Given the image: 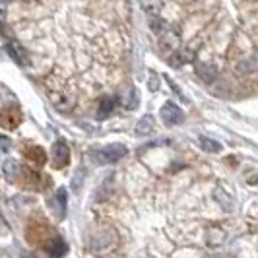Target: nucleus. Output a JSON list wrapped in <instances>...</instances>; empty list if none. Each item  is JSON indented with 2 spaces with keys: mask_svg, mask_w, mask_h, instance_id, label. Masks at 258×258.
<instances>
[{
  "mask_svg": "<svg viewBox=\"0 0 258 258\" xmlns=\"http://www.w3.org/2000/svg\"><path fill=\"white\" fill-rule=\"evenodd\" d=\"M126 154H128L126 146H122V144H109V146H103V148L95 150L91 154V159L97 165H109V163H116L118 159H122Z\"/></svg>",
  "mask_w": 258,
  "mask_h": 258,
  "instance_id": "nucleus-1",
  "label": "nucleus"
},
{
  "mask_svg": "<svg viewBox=\"0 0 258 258\" xmlns=\"http://www.w3.org/2000/svg\"><path fill=\"white\" fill-rule=\"evenodd\" d=\"M159 116H161L165 126H177L184 120V113L181 111V107L177 103H173V101H167L159 109Z\"/></svg>",
  "mask_w": 258,
  "mask_h": 258,
  "instance_id": "nucleus-2",
  "label": "nucleus"
},
{
  "mask_svg": "<svg viewBox=\"0 0 258 258\" xmlns=\"http://www.w3.org/2000/svg\"><path fill=\"white\" fill-rule=\"evenodd\" d=\"M51 159H52V167L62 169L70 163V148L64 140H56L51 148Z\"/></svg>",
  "mask_w": 258,
  "mask_h": 258,
  "instance_id": "nucleus-3",
  "label": "nucleus"
},
{
  "mask_svg": "<svg viewBox=\"0 0 258 258\" xmlns=\"http://www.w3.org/2000/svg\"><path fill=\"white\" fill-rule=\"evenodd\" d=\"M159 47H161V51L165 52H175L179 47H181V35H179V31L177 29H163L161 33H159Z\"/></svg>",
  "mask_w": 258,
  "mask_h": 258,
  "instance_id": "nucleus-4",
  "label": "nucleus"
},
{
  "mask_svg": "<svg viewBox=\"0 0 258 258\" xmlns=\"http://www.w3.org/2000/svg\"><path fill=\"white\" fill-rule=\"evenodd\" d=\"M20 120H22V113H20V109L18 107H6L4 111H2V115H0V124H2V128L6 130H14L18 124H20Z\"/></svg>",
  "mask_w": 258,
  "mask_h": 258,
  "instance_id": "nucleus-5",
  "label": "nucleus"
},
{
  "mask_svg": "<svg viewBox=\"0 0 258 258\" xmlns=\"http://www.w3.org/2000/svg\"><path fill=\"white\" fill-rule=\"evenodd\" d=\"M66 200H68V196H66V188H58V190H56V194H54L51 200H49V206H51L52 214H54L58 220H62V218H64Z\"/></svg>",
  "mask_w": 258,
  "mask_h": 258,
  "instance_id": "nucleus-6",
  "label": "nucleus"
},
{
  "mask_svg": "<svg viewBox=\"0 0 258 258\" xmlns=\"http://www.w3.org/2000/svg\"><path fill=\"white\" fill-rule=\"evenodd\" d=\"M109 229H111V227H103V229H99V231L91 237L90 245H91L93 250H105V248H109V246L116 241V237H109V239L105 237V235L109 233Z\"/></svg>",
  "mask_w": 258,
  "mask_h": 258,
  "instance_id": "nucleus-7",
  "label": "nucleus"
},
{
  "mask_svg": "<svg viewBox=\"0 0 258 258\" xmlns=\"http://www.w3.org/2000/svg\"><path fill=\"white\" fill-rule=\"evenodd\" d=\"M51 99H52V105L58 109V111H70L72 107H74V95H70V93H66V91H56V93H51Z\"/></svg>",
  "mask_w": 258,
  "mask_h": 258,
  "instance_id": "nucleus-8",
  "label": "nucleus"
},
{
  "mask_svg": "<svg viewBox=\"0 0 258 258\" xmlns=\"http://www.w3.org/2000/svg\"><path fill=\"white\" fill-rule=\"evenodd\" d=\"M47 254H49V258H62L66 254V243L60 239V237H56V239H51L49 243H47Z\"/></svg>",
  "mask_w": 258,
  "mask_h": 258,
  "instance_id": "nucleus-9",
  "label": "nucleus"
},
{
  "mask_svg": "<svg viewBox=\"0 0 258 258\" xmlns=\"http://www.w3.org/2000/svg\"><path fill=\"white\" fill-rule=\"evenodd\" d=\"M115 107H116L115 97H111V95L101 97V99H99V105H97V118H107V116L115 111Z\"/></svg>",
  "mask_w": 258,
  "mask_h": 258,
  "instance_id": "nucleus-10",
  "label": "nucleus"
},
{
  "mask_svg": "<svg viewBox=\"0 0 258 258\" xmlns=\"http://www.w3.org/2000/svg\"><path fill=\"white\" fill-rule=\"evenodd\" d=\"M6 51H8V54L12 56L18 64H26V62H27V52H26V49L20 45V43L10 41V43L6 45Z\"/></svg>",
  "mask_w": 258,
  "mask_h": 258,
  "instance_id": "nucleus-11",
  "label": "nucleus"
},
{
  "mask_svg": "<svg viewBox=\"0 0 258 258\" xmlns=\"http://www.w3.org/2000/svg\"><path fill=\"white\" fill-rule=\"evenodd\" d=\"M24 155H26L35 167H43L45 161H47V154L43 152V148H27L26 152H24Z\"/></svg>",
  "mask_w": 258,
  "mask_h": 258,
  "instance_id": "nucleus-12",
  "label": "nucleus"
},
{
  "mask_svg": "<svg viewBox=\"0 0 258 258\" xmlns=\"http://www.w3.org/2000/svg\"><path fill=\"white\" fill-rule=\"evenodd\" d=\"M2 173H4V177L10 182L18 181V177H20V163L16 159H6L4 165H2Z\"/></svg>",
  "mask_w": 258,
  "mask_h": 258,
  "instance_id": "nucleus-13",
  "label": "nucleus"
},
{
  "mask_svg": "<svg viewBox=\"0 0 258 258\" xmlns=\"http://www.w3.org/2000/svg\"><path fill=\"white\" fill-rule=\"evenodd\" d=\"M138 2H140V8L150 18H155V16L161 14V8H163V2L161 0H138Z\"/></svg>",
  "mask_w": 258,
  "mask_h": 258,
  "instance_id": "nucleus-14",
  "label": "nucleus"
},
{
  "mask_svg": "<svg viewBox=\"0 0 258 258\" xmlns=\"http://www.w3.org/2000/svg\"><path fill=\"white\" fill-rule=\"evenodd\" d=\"M155 126V118L152 115H144L138 122H136V126H134V130H136V134H140V136H146V134H150L152 130H154Z\"/></svg>",
  "mask_w": 258,
  "mask_h": 258,
  "instance_id": "nucleus-15",
  "label": "nucleus"
},
{
  "mask_svg": "<svg viewBox=\"0 0 258 258\" xmlns=\"http://www.w3.org/2000/svg\"><path fill=\"white\" fill-rule=\"evenodd\" d=\"M194 60V52L188 51V49H177V51L173 52V58H171V64L173 66H182L186 64V62H190Z\"/></svg>",
  "mask_w": 258,
  "mask_h": 258,
  "instance_id": "nucleus-16",
  "label": "nucleus"
},
{
  "mask_svg": "<svg viewBox=\"0 0 258 258\" xmlns=\"http://www.w3.org/2000/svg\"><path fill=\"white\" fill-rule=\"evenodd\" d=\"M196 74L202 78L204 82H214L216 80V68L214 66H210V64H202V62H198L196 64Z\"/></svg>",
  "mask_w": 258,
  "mask_h": 258,
  "instance_id": "nucleus-17",
  "label": "nucleus"
},
{
  "mask_svg": "<svg viewBox=\"0 0 258 258\" xmlns=\"http://www.w3.org/2000/svg\"><path fill=\"white\" fill-rule=\"evenodd\" d=\"M200 146H202L204 152H210V154H220L221 152V144L218 142V140L208 138V136H202V138H200Z\"/></svg>",
  "mask_w": 258,
  "mask_h": 258,
  "instance_id": "nucleus-18",
  "label": "nucleus"
},
{
  "mask_svg": "<svg viewBox=\"0 0 258 258\" xmlns=\"http://www.w3.org/2000/svg\"><path fill=\"white\" fill-rule=\"evenodd\" d=\"M126 109H136L138 107V91H130V99H128V103L124 105Z\"/></svg>",
  "mask_w": 258,
  "mask_h": 258,
  "instance_id": "nucleus-19",
  "label": "nucleus"
},
{
  "mask_svg": "<svg viewBox=\"0 0 258 258\" xmlns=\"http://www.w3.org/2000/svg\"><path fill=\"white\" fill-rule=\"evenodd\" d=\"M10 146H12L10 138H8V136H2V134H0V154H2V152H8V150H10Z\"/></svg>",
  "mask_w": 258,
  "mask_h": 258,
  "instance_id": "nucleus-20",
  "label": "nucleus"
},
{
  "mask_svg": "<svg viewBox=\"0 0 258 258\" xmlns=\"http://www.w3.org/2000/svg\"><path fill=\"white\" fill-rule=\"evenodd\" d=\"M8 233V227H6V221H4V218L0 216V235H6Z\"/></svg>",
  "mask_w": 258,
  "mask_h": 258,
  "instance_id": "nucleus-21",
  "label": "nucleus"
},
{
  "mask_svg": "<svg viewBox=\"0 0 258 258\" xmlns=\"http://www.w3.org/2000/svg\"><path fill=\"white\" fill-rule=\"evenodd\" d=\"M6 6L4 4H0V24H4V20H6Z\"/></svg>",
  "mask_w": 258,
  "mask_h": 258,
  "instance_id": "nucleus-22",
  "label": "nucleus"
},
{
  "mask_svg": "<svg viewBox=\"0 0 258 258\" xmlns=\"http://www.w3.org/2000/svg\"><path fill=\"white\" fill-rule=\"evenodd\" d=\"M4 2H6V0H0V4H4Z\"/></svg>",
  "mask_w": 258,
  "mask_h": 258,
  "instance_id": "nucleus-23",
  "label": "nucleus"
},
{
  "mask_svg": "<svg viewBox=\"0 0 258 258\" xmlns=\"http://www.w3.org/2000/svg\"><path fill=\"white\" fill-rule=\"evenodd\" d=\"M216 258H218V256H216Z\"/></svg>",
  "mask_w": 258,
  "mask_h": 258,
  "instance_id": "nucleus-24",
  "label": "nucleus"
}]
</instances>
